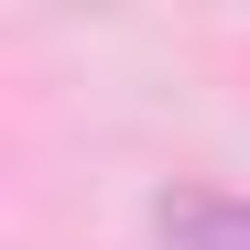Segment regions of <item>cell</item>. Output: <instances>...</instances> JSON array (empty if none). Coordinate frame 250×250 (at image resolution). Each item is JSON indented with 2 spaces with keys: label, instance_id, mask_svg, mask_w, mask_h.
I'll list each match as a JSON object with an SVG mask.
<instances>
[{
  "label": "cell",
  "instance_id": "1",
  "mask_svg": "<svg viewBox=\"0 0 250 250\" xmlns=\"http://www.w3.org/2000/svg\"><path fill=\"white\" fill-rule=\"evenodd\" d=\"M163 250H250V196H163Z\"/></svg>",
  "mask_w": 250,
  "mask_h": 250
}]
</instances>
